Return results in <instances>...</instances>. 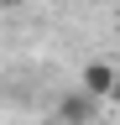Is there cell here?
Returning <instances> with one entry per match:
<instances>
[{
    "instance_id": "obj_1",
    "label": "cell",
    "mask_w": 120,
    "mask_h": 125,
    "mask_svg": "<svg viewBox=\"0 0 120 125\" xmlns=\"http://www.w3.org/2000/svg\"><path fill=\"white\" fill-rule=\"evenodd\" d=\"M57 120H63V125H94V120H99V99H94L89 89L68 94V99L57 104Z\"/></svg>"
},
{
    "instance_id": "obj_2",
    "label": "cell",
    "mask_w": 120,
    "mask_h": 125,
    "mask_svg": "<svg viewBox=\"0 0 120 125\" xmlns=\"http://www.w3.org/2000/svg\"><path fill=\"white\" fill-rule=\"evenodd\" d=\"M115 73L120 68H110V62H89V68H84V89L94 94V99H110V94H115Z\"/></svg>"
},
{
    "instance_id": "obj_3",
    "label": "cell",
    "mask_w": 120,
    "mask_h": 125,
    "mask_svg": "<svg viewBox=\"0 0 120 125\" xmlns=\"http://www.w3.org/2000/svg\"><path fill=\"white\" fill-rule=\"evenodd\" d=\"M16 5H26V0H0V10H16Z\"/></svg>"
},
{
    "instance_id": "obj_4",
    "label": "cell",
    "mask_w": 120,
    "mask_h": 125,
    "mask_svg": "<svg viewBox=\"0 0 120 125\" xmlns=\"http://www.w3.org/2000/svg\"><path fill=\"white\" fill-rule=\"evenodd\" d=\"M110 99H115V104H120V73H115V94H110Z\"/></svg>"
}]
</instances>
